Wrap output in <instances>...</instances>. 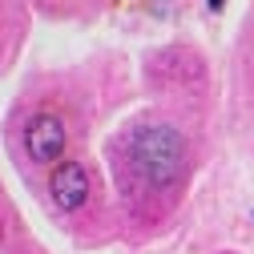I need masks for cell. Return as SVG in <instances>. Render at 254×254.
I'll return each mask as SVG.
<instances>
[{
	"label": "cell",
	"instance_id": "obj_4",
	"mask_svg": "<svg viewBox=\"0 0 254 254\" xmlns=\"http://www.w3.org/2000/svg\"><path fill=\"white\" fill-rule=\"evenodd\" d=\"M210 8H214V12H222V8H226V0H210Z\"/></svg>",
	"mask_w": 254,
	"mask_h": 254
},
{
	"label": "cell",
	"instance_id": "obj_1",
	"mask_svg": "<svg viewBox=\"0 0 254 254\" xmlns=\"http://www.w3.org/2000/svg\"><path fill=\"white\" fill-rule=\"evenodd\" d=\"M129 166L145 186H170L186 166V137L166 121L141 125L129 145Z\"/></svg>",
	"mask_w": 254,
	"mask_h": 254
},
{
	"label": "cell",
	"instance_id": "obj_3",
	"mask_svg": "<svg viewBox=\"0 0 254 254\" xmlns=\"http://www.w3.org/2000/svg\"><path fill=\"white\" fill-rule=\"evenodd\" d=\"M49 190H53L57 210H81L85 198H89V174H85V166H77V162H61V166L53 170Z\"/></svg>",
	"mask_w": 254,
	"mask_h": 254
},
{
	"label": "cell",
	"instance_id": "obj_2",
	"mask_svg": "<svg viewBox=\"0 0 254 254\" xmlns=\"http://www.w3.org/2000/svg\"><path fill=\"white\" fill-rule=\"evenodd\" d=\"M24 149L33 162H57L65 153V121L53 117V113L33 117V125L24 129Z\"/></svg>",
	"mask_w": 254,
	"mask_h": 254
}]
</instances>
